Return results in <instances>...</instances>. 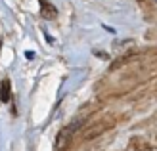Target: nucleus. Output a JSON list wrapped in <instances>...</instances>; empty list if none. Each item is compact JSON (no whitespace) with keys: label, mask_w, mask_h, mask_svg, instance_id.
Wrapping results in <instances>:
<instances>
[{"label":"nucleus","mask_w":157,"mask_h":151,"mask_svg":"<svg viewBox=\"0 0 157 151\" xmlns=\"http://www.w3.org/2000/svg\"><path fill=\"white\" fill-rule=\"evenodd\" d=\"M40 6H42V15L46 19H54V17H56V8H54V6H50L46 0H40Z\"/></svg>","instance_id":"1"},{"label":"nucleus","mask_w":157,"mask_h":151,"mask_svg":"<svg viewBox=\"0 0 157 151\" xmlns=\"http://www.w3.org/2000/svg\"><path fill=\"white\" fill-rule=\"evenodd\" d=\"M0 100L4 103L10 101V81H2V88H0Z\"/></svg>","instance_id":"2"},{"label":"nucleus","mask_w":157,"mask_h":151,"mask_svg":"<svg viewBox=\"0 0 157 151\" xmlns=\"http://www.w3.org/2000/svg\"><path fill=\"white\" fill-rule=\"evenodd\" d=\"M0 44H2V40H0Z\"/></svg>","instance_id":"3"}]
</instances>
